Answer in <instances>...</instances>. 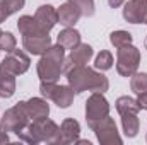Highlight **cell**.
Masks as SVG:
<instances>
[{
	"label": "cell",
	"instance_id": "obj_1",
	"mask_svg": "<svg viewBox=\"0 0 147 145\" xmlns=\"http://www.w3.org/2000/svg\"><path fill=\"white\" fill-rule=\"evenodd\" d=\"M65 75H67L69 85L74 89L75 94H82L86 91L105 94L110 89L108 77L87 65H74L69 72H65Z\"/></svg>",
	"mask_w": 147,
	"mask_h": 145
},
{
	"label": "cell",
	"instance_id": "obj_2",
	"mask_svg": "<svg viewBox=\"0 0 147 145\" xmlns=\"http://www.w3.org/2000/svg\"><path fill=\"white\" fill-rule=\"evenodd\" d=\"M19 140L26 142V144L36 145L41 144V142H46V144L57 145L60 144V126L50 119V118H41V119H34V121H29V125L17 132L16 133Z\"/></svg>",
	"mask_w": 147,
	"mask_h": 145
},
{
	"label": "cell",
	"instance_id": "obj_3",
	"mask_svg": "<svg viewBox=\"0 0 147 145\" xmlns=\"http://www.w3.org/2000/svg\"><path fill=\"white\" fill-rule=\"evenodd\" d=\"M63 60H65V48L51 44L36 63V72L41 82H58L60 75L63 73Z\"/></svg>",
	"mask_w": 147,
	"mask_h": 145
},
{
	"label": "cell",
	"instance_id": "obj_4",
	"mask_svg": "<svg viewBox=\"0 0 147 145\" xmlns=\"http://www.w3.org/2000/svg\"><path fill=\"white\" fill-rule=\"evenodd\" d=\"M140 65V50L134 44H127L116 50V72L121 77H132Z\"/></svg>",
	"mask_w": 147,
	"mask_h": 145
},
{
	"label": "cell",
	"instance_id": "obj_5",
	"mask_svg": "<svg viewBox=\"0 0 147 145\" xmlns=\"http://www.w3.org/2000/svg\"><path fill=\"white\" fill-rule=\"evenodd\" d=\"M29 116H28V111H26V106H24V101H19L16 106L9 108L2 119H0V125H2V130L3 132H12V133H17L21 130H24L28 125H29Z\"/></svg>",
	"mask_w": 147,
	"mask_h": 145
},
{
	"label": "cell",
	"instance_id": "obj_6",
	"mask_svg": "<svg viewBox=\"0 0 147 145\" xmlns=\"http://www.w3.org/2000/svg\"><path fill=\"white\" fill-rule=\"evenodd\" d=\"M91 130L94 132L98 142L101 145H121L123 140L120 137V132L116 128V123L115 119L111 118L110 114L105 116L103 119H99L98 123H94L91 126Z\"/></svg>",
	"mask_w": 147,
	"mask_h": 145
},
{
	"label": "cell",
	"instance_id": "obj_7",
	"mask_svg": "<svg viewBox=\"0 0 147 145\" xmlns=\"http://www.w3.org/2000/svg\"><path fill=\"white\" fill-rule=\"evenodd\" d=\"M108 114H110V103L105 97V94L92 92L87 97V103H86V121H87V126L91 128L94 123H98L99 119H103Z\"/></svg>",
	"mask_w": 147,
	"mask_h": 145
},
{
	"label": "cell",
	"instance_id": "obj_8",
	"mask_svg": "<svg viewBox=\"0 0 147 145\" xmlns=\"http://www.w3.org/2000/svg\"><path fill=\"white\" fill-rule=\"evenodd\" d=\"M29 65H31V60L28 56L26 51L22 50H12L10 53H7V56L2 60L0 63V70L7 73H12V75H22L29 70Z\"/></svg>",
	"mask_w": 147,
	"mask_h": 145
},
{
	"label": "cell",
	"instance_id": "obj_9",
	"mask_svg": "<svg viewBox=\"0 0 147 145\" xmlns=\"http://www.w3.org/2000/svg\"><path fill=\"white\" fill-rule=\"evenodd\" d=\"M123 19L130 24H147V0H127L123 3Z\"/></svg>",
	"mask_w": 147,
	"mask_h": 145
},
{
	"label": "cell",
	"instance_id": "obj_10",
	"mask_svg": "<svg viewBox=\"0 0 147 145\" xmlns=\"http://www.w3.org/2000/svg\"><path fill=\"white\" fill-rule=\"evenodd\" d=\"M34 21L45 33H50L58 24V12L53 5H41L34 12Z\"/></svg>",
	"mask_w": 147,
	"mask_h": 145
},
{
	"label": "cell",
	"instance_id": "obj_11",
	"mask_svg": "<svg viewBox=\"0 0 147 145\" xmlns=\"http://www.w3.org/2000/svg\"><path fill=\"white\" fill-rule=\"evenodd\" d=\"M22 46L29 55L41 56L50 46H51V38L50 34H36V36H22Z\"/></svg>",
	"mask_w": 147,
	"mask_h": 145
},
{
	"label": "cell",
	"instance_id": "obj_12",
	"mask_svg": "<svg viewBox=\"0 0 147 145\" xmlns=\"http://www.w3.org/2000/svg\"><path fill=\"white\" fill-rule=\"evenodd\" d=\"M57 12H58V22H60L62 26H65V28H74V26L79 22V19L82 17L79 7L74 5L72 2L62 3V5L57 9Z\"/></svg>",
	"mask_w": 147,
	"mask_h": 145
},
{
	"label": "cell",
	"instance_id": "obj_13",
	"mask_svg": "<svg viewBox=\"0 0 147 145\" xmlns=\"http://www.w3.org/2000/svg\"><path fill=\"white\" fill-rule=\"evenodd\" d=\"M24 106H26L28 116L31 121L48 118V114H50V104H48V99H45V97H31V99L24 101Z\"/></svg>",
	"mask_w": 147,
	"mask_h": 145
},
{
	"label": "cell",
	"instance_id": "obj_14",
	"mask_svg": "<svg viewBox=\"0 0 147 145\" xmlns=\"http://www.w3.org/2000/svg\"><path fill=\"white\" fill-rule=\"evenodd\" d=\"M80 137V123L74 118H65L60 125V142L62 145L75 144Z\"/></svg>",
	"mask_w": 147,
	"mask_h": 145
},
{
	"label": "cell",
	"instance_id": "obj_15",
	"mask_svg": "<svg viewBox=\"0 0 147 145\" xmlns=\"http://www.w3.org/2000/svg\"><path fill=\"white\" fill-rule=\"evenodd\" d=\"M92 55H94V50H92L91 44H87V43H79L77 46H74L72 50H70L69 58L72 60L74 65H87L89 60L92 58Z\"/></svg>",
	"mask_w": 147,
	"mask_h": 145
},
{
	"label": "cell",
	"instance_id": "obj_16",
	"mask_svg": "<svg viewBox=\"0 0 147 145\" xmlns=\"http://www.w3.org/2000/svg\"><path fill=\"white\" fill-rule=\"evenodd\" d=\"M74 97H75V92H74V89L70 85H57L51 101H53L58 108L67 109L74 103Z\"/></svg>",
	"mask_w": 147,
	"mask_h": 145
},
{
	"label": "cell",
	"instance_id": "obj_17",
	"mask_svg": "<svg viewBox=\"0 0 147 145\" xmlns=\"http://www.w3.org/2000/svg\"><path fill=\"white\" fill-rule=\"evenodd\" d=\"M17 29L22 36H36V34H50L45 33L34 21V15H21L17 21Z\"/></svg>",
	"mask_w": 147,
	"mask_h": 145
},
{
	"label": "cell",
	"instance_id": "obj_18",
	"mask_svg": "<svg viewBox=\"0 0 147 145\" xmlns=\"http://www.w3.org/2000/svg\"><path fill=\"white\" fill-rule=\"evenodd\" d=\"M121 128L125 137L128 138H135L140 132V119L137 116V113H127L121 114Z\"/></svg>",
	"mask_w": 147,
	"mask_h": 145
},
{
	"label": "cell",
	"instance_id": "obj_19",
	"mask_svg": "<svg viewBox=\"0 0 147 145\" xmlns=\"http://www.w3.org/2000/svg\"><path fill=\"white\" fill-rule=\"evenodd\" d=\"M57 43L60 46H63L65 50H72L74 46H77L80 43V33L74 28H65L58 33L57 36Z\"/></svg>",
	"mask_w": 147,
	"mask_h": 145
},
{
	"label": "cell",
	"instance_id": "obj_20",
	"mask_svg": "<svg viewBox=\"0 0 147 145\" xmlns=\"http://www.w3.org/2000/svg\"><path fill=\"white\" fill-rule=\"evenodd\" d=\"M16 75L0 70V97L9 99L16 94Z\"/></svg>",
	"mask_w": 147,
	"mask_h": 145
},
{
	"label": "cell",
	"instance_id": "obj_21",
	"mask_svg": "<svg viewBox=\"0 0 147 145\" xmlns=\"http://www.w3.org/2000/svg\"><path fill=\"white\" fill-rule=\"evenodd\" d=\"M115 106H116V111L120 113V116H121V114H127V113H139V111H140V106H139L137 99L128 97V96L118 97L116 103H115Z\"/></svg>",
	"mask_w": 147,
	"mask_h": 145
},
{
	"label": "cell",
	"instance_id": "obj_22",
	"mask_svg": "<svg viewBox=\"0 0 147 145\" xmlns=\"http://www.w3.org/2000/svg\"><path fill=\"white\" fill-rule=\"evenodd\" d=\"M134 36L128 33V31H123V29H118V31H113L110 34V43L118 50L121 46H127V44H132Z\"/></svg>",
	"mask_w": 147,
	"mask_h": 145
},
{
	"label": "cell",
	"instance_id": "obj_23",
	"mask_svg": "<svg viewBox=\"0 0 147 145\" xmlns=\"http://www.w3.org/2000/svg\"><path fill=\"white\" fill-rule=\"evenodd\" d=\"M113 63H115V58H113V55H111L108 50H101L98 53L96 60H94V67L98 70H101V72L110 70L111 67H113Z\"/></svg>",
	"mask_w": 147,
	"mask_h": 145
},
{
	"label": "cell",
	"instance_id": "obj_24",
	"mask_svg": "<svg viewBox=\"0 0 147 145\" xmlns=\"http://www.w3.org/2000/svg\"><path fill=\"white\" fill-rule=\"evenodd\" d=\"M130 87L135 94H142L147 91V72H135L130 77Z\"/></svg>",
	"mask_w": 147,
	"mask_h": 145
},
{
	"label": "cell",
	"instance_id": "obj_25",
	"mask_svg": "<svg viewBox=\"0 0 147 145\" xmlns=\"http://www.w3.org/2000/svg\"><path fill=\"white\" fill-rule=\"evenodd\" d=\"M17 46V39L12 33L9 31H3L0 34V51H5V53H10L12 50H16Z\"/></svg>",
	"mask_w": 147,
	"mask_h": 145
},
{
	"label": "cell",
	"instance_id": "obj_26",
	"mask_svg": "<svg viewBox=\"0 0 147 145\" xmlns=\"http://www.w3.org/2000/svg\"><path fill=\"white\" fill-rule=\"evenodd\" d=\"M67 2H72L74 5H77L79 10H80V14L86 15V17H92L94 12H96L94 0H67Z\"/></svg>",
	"mask_w": 147,
	"mask_h": 145
},
{
	"label": "cell",
	"instance_id": "obj_27",
	"mask_svg": "<svg viewBox=\"0 0 147 145\" xmlns=\"http://www.w3.org/2000/svg\"><path fill=\"white\" fill-rule=\"evenodd\" d=\"M2 5L7 12V15H12L16 12H19L21 9H24L26 0H2Z\"/></svg>",
	"mask_w": 147,
	"mask_h": 145
},
{
	"label": "cell",
	"instance_id": "obj_28",
	"mask_svg": "<svg viewBox=\"0 0 147 145\" xmlns=\"http://www.w3.org/2000/svg\"><path fill=\"white\" fill-rule=\"evenodd\" d=\"M57 85H58L57 82H41V84H39L41 97H45V99H50V101H51V97H53V92H55Z\"/></svg>",
	"mask_w": 147,
	"mask_h": 145
},
{
	"label": "cell",
	"instance_id": "obj_29",
	"mask_svg": "<svg viewBox=\"0 0 147 145\" xmlns=\"http://www.w3.org/2000/svg\"><path fill=\"white\" fill-rule=\"evenodd\" d=\"M125 2L127 0H108V5H110L111 9H116V7H121Z\"/></svg>",
	"mask_w": 147,
	"mask_h": 145
},
{
	"label": "cell",
	"instance_id": "obj_30",
	"mask_svg": "<svg viewBox=\"0 0 147 145\" xmlns=\"http://www.w3.org/2000/svg\"><path fill=\"white\" fill-rule=\"evenodd\" d=\"M9 15H7V12H5V9H3V5H2V0H0V24L2 22H5V19H7Z\"/></svg>",
	"mask_w": 147,
	"mask_h": 145
},
{
	"label": "cell",
	"instance_id": "obj_31",
	"mask_svg": "<svg viewBox=\"0 0 147 145\" xmlns=\"http://www.w3.org/2000/svg\"><path fill=\"white\" fill-rule=\"evenodd\" d=\"M10 142V138H9V135H7V132H0V144H9Z\"/></svg>",
	"mask_w": 147,
	"mask_h": 145
},
{
	"label": "cell",
	"instance_id": "obj_32",
	"mask_svg": "<svg viewBox=\"0 0 147 145\" xmlns=\"http://www.w3.org/2000/svg\"><path fill=\"white\" fill-rule=\"evenodd\" d=\"M144 46H146V50H147V36H146V39H144Z\"/></svg>",
	"mask_w": 147,
	"mask_h": 145
},
{
	"label": "cell",
	"instance_id": "obj_33",
	"mask_svg": "<svg viewBox=\"0 0 147 145\" xmlns=\"http://www.w3.org/2000/svg\"><path fill=\"white\" fill-rule=\"evenodd\" d=\"M2 33H3V31H2V29H0V34H2Z\"/></svg>",
	"mask_w": 147,
	"mask_h": 145
},
{
	"label": "cell",
	"instance_id": "obj_34",
	"mask_svg": "<svg viewBox=\"0 0 147 145\" xmlns=\"http://www.w3.org/2000/svg\"><path fill=\"white\" fill-rule=\"evenodd\" d=\"M0 132H2V125H0Z\"/></svg>",
	"mask_w": 147,
	"mask_h": 145
},
{
	"label": "cell",
	"instance_id": "obj_35",
	"mask_svg": "<svg viewBox=\"0 0 147 145\" xmlns=\"http://www.w3.org/2000/svg\"><path fill=\"white\" fill-rule=\"evenodd\" d=\"M146 140H147V135H146Z\"/></svg>",
	"mask_w": 147,
	"mask_h": 145
}]
</instances>
